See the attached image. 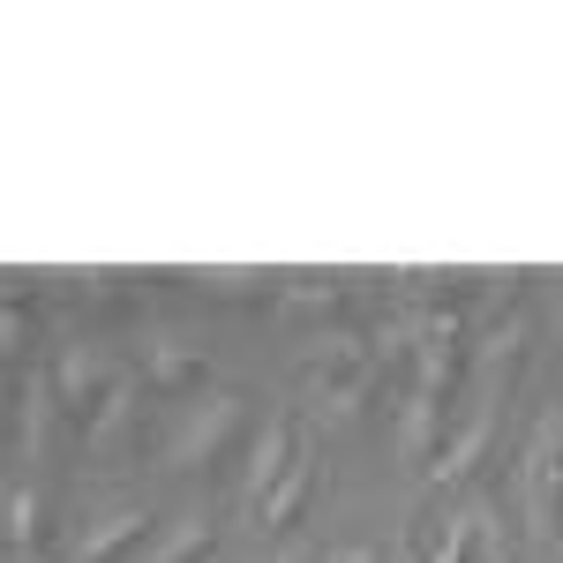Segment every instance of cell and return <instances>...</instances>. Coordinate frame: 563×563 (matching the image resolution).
Returning a JSON list of instances; mask_svg holds the SVG:
<instances>
[{"instance_id":"ba28073f","label":"cell","mask_w":563,"mask_h":563,"mask_svg":"<svg viewBox=\"0 0 563 563\" xmlns=\"http://www.w3.org/2000/svg\"><path fill=\"white\" fill-rule=\"evenodd\" d=\"M301 496H308V466H301V459H294V474L278 481L271 496H263V526H286V519H294V511H301Z\"/></svg>"},{"instance_id":"52a82bcc","label":"cell","mask_w":563,"mask_h":563,"mask_svg":"<svg viewBox=\"0 0 563 563\" xmlns=\"http://www.w3.org/2000/svg\"><path fill=\"white\" fill-rule=\"evenodd\" d=\"M429 435H435V390H413L406 398V429H398L406 459H429Z\"/></svg>"},{"instance_id":"277c9868","label":"cell","mask_w":563,"mask_h":563,"mask_svg":"<svg viewBox=\"0 0 563 563\" xmlns=\"http://www.w3.org/2000/svg\"><path fill=\"white\" fill-rule=\"evenodd\" d=\"M143 526H151V519H143L135 504H121V511H106V519H98V526L84 533V541H76V563H106L113 549H129V541L143 533Z\"/></svg>"},{"instance_id":"9c48e42d","label":"cell","mask_w":563,"mask_h":563,"mask_svg":"<svg viewBox=\"0 0 563 563\" xmlns=\"http://www.w3.org/2000/svg\"><path fill=\"white\" fill-rule=\"evenodd\" d=\"M90 384H98V353H90V346H60V390L84 398Z\"/></svg>"},{"instance_id":"8fae6325","label":"cell","mask_w":563,"mask_h":563,"mask_svg":"<svg viewBox=\"0 0 563 563\" xmlns=\"http://www.w3.org/2000/svg\"><path fill=\"white\" fill-rule=\"evenodd\" d=\"M151 376H158V384H174V376H188V353H180L174 339H158V346H151Z\"/></svg>"},{"instance_id":"5bb4252c","label":"cell","mask_w":563,"mask_h":563,"mask_svg":"<svg viewBox=\"0 0 563 563\" xmlns=\"http://www.w3.org/2000/svg\"><path fill=\"white\" fill-rule=\"evenodd\" d=\"M323 563H376V556H368V549H331Z\"/></svg>"},{"instance_id":"7a4b0ae2","label":"cell","mask_w":563,"mask_h":563,"mask_svg":"<svg viewBox=\"0 0 563 563\" xmlns=\"http://www.w3.org/2000/svg\"><path fill=\"white\" fill-rule=\"evenodd\" d=\"M233 421H241V398L233 390H218V398H203L188 421H180V435H174V451H166V466H196V459H211L218 443L233 435Z\"/></svg>"},{"instance_id":"30bf717a","label":"cell","mask_w":563,"mask_h":563,"mask_svg":"<svg viewBox=\"0 0 563 563\" xmlns=\"http://www.w3.org/2000/svg\"><path fill=\"white\" fill-rule=\"evenodd\" d=\"M8 533H15L23 549L38 541V496H31V488H15V496H8Z\"/></svg>"},{"instance_id":"8992f818","label":"cell","mask_w":563,"mask_h":563,"mask_svg":"<svg viewBox=\"0 0 563 563\" xmlns=\"http://www.w3.org/2000/svg\"><path fill=\"white\" fill-rule=\"evenodd\" d=\"M481 451H488V413H474L466 429H459L451 443H443V451H435V466H429V474H435V481H459V474H466V466L481 459Z\"/></svg>"},{"instance_id":"4fadbf2b","label":"cell","mask_w":563,"mask_h":563,"mask_svg":"<svg viewBox=\"0 0 563 563\" xmlns=\"http://www.w3.org/2000/svg\"><path fill=\"white\" fill-rule=\"evenodd\" d=\"M15 339H23V316H15V308H0V346H15Z\"/></svg>"},{"instance_id":"5b68a950","label":"cell","mask_w":563,"mask_h":563,"mask_svg":"<svg viewBox=\"0 0 563 563\" xmlns=\"http://www.w3.org/2000/svg\"><path fill=\"white\" fill-rule=\"evenodd\" d=\"M203 533H211V519H203V504H188V511H174V519H166V533L151 541V563H188L196 549H203Z\"/></svg>"},{"instance_id":"3957f363","label":"cell","mask_w":563,"mask_h":563,"mask_svg":"<svg viewBox=\"0 0 563 563\" xmlns=\"http://www.w3.org/2000/svg\"><path fill=\"white\" fill-rule=\"evenodd\" d=\"M286 474H294V429L271 413L256 429V443H249V496H271Z\"/></svg>"},{"instance_id":"6da1fadb","label":"cell","mask_w":563,"mask_h":563,"mask_svg":"<svg viewBox=\"0 0 563 563\" xmlns=\"http://www.w3.org/2000/svg\"><path fill=\"white\" fill-rule=\"evenodd\" d=\"M556 443H563V406H549L533 443H526V511H533V533H549V519H556Z\"/></svg>"},{"instance_id":"7c38bea8","label":"cell","mask_w":563,"mask_h":563,"mask_svg":"<svg viewBox=\"0 0 563 563\" xmlns=\"http://www.w3.org/2000/svg\"><path fill=\"white\" fill-rule=\"evenodd\" d=\"M466 541H474V526L459 519V526H451V533H443V549H435L429 563H459V556H466Z\"/></svg>"}]
</instances>
